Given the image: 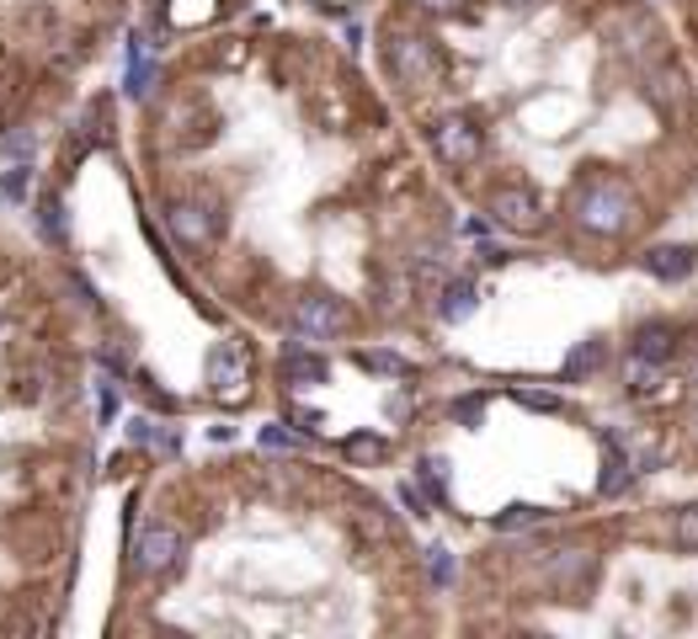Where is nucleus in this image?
<instances>
[{
	"label": "nucleus",
	"instance_id": "obj_16",
	"mask_svg": "<svg viewBox=\"0 0 698 639\" xmlns=\"http://www.w3.org/2000/svg\"><path fill=\"white\" fill-rule=\"evenodd\" d=\"M150 80H155V59L133 43V54H128V91H133V96H144V91H150Z\"/></svg>",
	"mask_w": 698,
	"mask_h": 639
},
{
	"label": "nucleus",
	"instance_id": "obj_5",
	"mask_svg": "<svg viewBox=\"0 0 698 639\" xmlns=\"http://www.w3.org/2000/svg\"><path fill=\"white\" fill-rule=\"evenodd\" d=\"M480 128L469 118H443L438 128H432V150H438V160L443 165H453V171H464V165H475L480 160Z\"/></svg>",
	"mask_w": 698,
	"mask_h": 639
},
{
	"label": "nucleus",
	"instance_id": "obj_9",
	"mask_svg": "<svg viewBox=\"0 0 698 639\" xmlns=\"http://www.w3.org/2000/svg\"><path fill=\"white\" fill-rule=\"evenodd\" d=\"M694 267H698V256L688 251V245H656V251L645 256V272L661 278V282H683Z\"/></svg>",
	"mask_w": 698,
	"mask_h": 639
},
{
	"label": "nucleus",
	"instance_id": "obj_1",
	"mask_svg": "<svg viewBox=\"0 0 698 639\" xmlns=\"http://www.w3.org/2000/svg\"><path fill=\"white\" fill-rule=\"evenodd\" d=\"M566 213H571V224L581 235L618 240L640 224V198H635V187L624 176H614V171H581L571 198H566Z\"/></svg>",
	"mask_w": 698,
	"mask_h": 639
},
{
	"label": "nucleus",
	"instance_id": "obj_3",
	"mask_svg": "<svg viewBox=\"0 0 698 639\" xmlns=\"http://www.w3.org/2000/svg\"><path fill=\"white\" fill-rule=\"evenodd\" d=\"M384 59H389V75L400 80V85H432L438 70H443V54L421 38V33H389Z\"/></svg>",
	"mask_w": 698,
	"mask_h": 639
},
{
	"label": "nucleus",
	"instance_id": "obj_8",
	"mask_svg": "<svg viewBox=\"0 0 698 639\" xmlns=\"http://www.w3.org/2000/svg\"><path fill=\"white\" fill-rule=\"evenodd\" d=\"M182 555V533L176 527H165V522H150L144 533H139V544H133V570L139 576H161L171 570Z\"/></svg>",
	"mask_w": 698,
	"mask_h": 639
},
{
	"label": "nucleus",
	"instance_id": "obj_14",
	"mask_svg": "<svg viewBox=\"0 0 698 639\" xmlns=\"http://www.w3.org/2000/svg\"><path fill=\"white\" fill-rule=\"evenodd\" d=\"M475 304H480V293L469 288V282H449L443 293H438V320H449V325H458V320L475 315Z\"/></svg>",
	"mask_w": 698,
	"mask_h": 639
},
{
	"label": "nucleus",
	"instance_id": "obj_20",
	"mask_svg": "<svg viewBox=\"0 0 698 639\" xmlns=\"http://www.w3.org/2000/svg\"><path fill=\"white\" fill-rule=\"evenodd\" d=\"M427 576H432L438 586H449L453 581V555L449 549H427Z\"/></svg>",
	"mask_w": 698,
	"mask_h": 639
},
{
	"label": "nucleus",
	"instance_id": "obj_27",
	"mask_svg": "<svg viewBox=\"0 0 698 639\" xmlns=\"http://www.w3.org/2000/svg\"><path fill=\"white\" fill-rule=\"evenodd\" d=\"M261 448H278V453H288V448H293V438H288L283 427H267V432H261Z\"/></svg>",
	"mask_w": 698,
	"mask_h": 639
},
{
	"label": "nucleus",
	"instance_id": "obj_7",
	"mask_svg": "<svg viewBox=\"0 0 698 639\" xmlns=\"http://www.w3.org/2000/svg\"><path fill=\"white\" fill-rule=\"evenodd\" d=\"M246 384H251V362H246V352H241V341L208 352V390H213V395L246 399Z\"/></svg>",
	"mask_w": 698,
	"mask_h": 639
},
{
	"label": "nucleus",
	"instance_id": "obj_22",
	"mask_svg": "<svg viewBox=\"0 0 698 639\" xmlns=\"http://www.w3.org/2000/svg\"><path fill=\"white\" fill-rule=\"evenodd\" d=\"M538 518H544L538 507H507V512L496 518V527H534Z\"/></svg>",
	"mask_w": 698,
	"mask_h": 639
},
{
	"label": "nucleus",
	"instance_id": "obj_12",
	"mask_svg": "<svg viewBox=\"0 0 698 639\" xmlns=\"http://www.w3.org/2000/svg\"><path fill=\"white\" fill-rule=\"evenodd\" d=\"M629 479H635V458L624 453V448H608V458H603V475H597V490L603 496H624L629 490Z\"/></svg>",
	"mask_w": 698,
	"mask_h": 639
},
{
	"label": "nucleus",
	"instance_id": "obj_15",
	"mask_svg": "<svg viewBox=\"0 0 698 639\" xmlns=\"http://www.w3.org/2000/svg\"><path fill=\"white\" fill-rule=\"evenodd\" d=\"M341 453H347L352 464H384V458H389V438H379V432H352V438L341 442Z\"/></svg>",
	"mask_w": 698,
	"mask_h": 639
},
{
	"label": "nucleus",
	"instance_id": "obj_4",
	"mask_svg": "<svg viewBox=\"0 0 698 639\" xmlns=\"http://www.w3.org/2000/svg\"><path fill=\"white\" fill-rule=\"evenodd\" d=\"M293 325H299V336H310V341H330V336L347 330V304L330 299V293H304V299L293 304Z\"/></svg>",
	"mask_w": 698,
	"mask_h": 639
},
{
	"label": "nucleus",
	"instance_id": "obj_17",
	"mask_svg": "<svg viewBox=\"0 0 698 639\" xmlns=\"http://www.w3.org/2000/svg\"><path fill=\"white\" fill-rule=\"evenodd\" d=\"M672 538H677V549H688V555H698V501H694V507H683V512H677V522H672Z\"/></svg>",
	"mask_w": 698,
	"mask_h": 639
},
{
	"label": "nucleus",
	"instance_id": "obj_25",
	"mask_svg": "<svg viewBox=\"0 0 698 639\" xmlns=\"http://www.w3.org/2000/svg\"><path fill=\"white\" fill-rule=\"evenodd\" d=\"M43 235L65 240V208L59 202H43Z\"/></svg>",
	"mask_w": 698,
	"mask_h": 639
},
{
	"label": "nucleus",
	"instance_id": "obj_2",
	"mask_svg": "<svg viewBox=\"0 0 698 639\" xmlns=\"http://www.w3.org/2000/svg\"><path fill=\"white\" fill-rule=\"evenodd\" d=\"M486 213H491L496 230L507 235H538L544 230V202L534 187H517V182H501L486 193Z\"/></svg>",
	"mask_w": 698,
	"mask_h": 639
},
{
	"label": "nucleus",
	"instance_id": "obj_28",
	"mask_svg": "<svg viewBox=\"0 0 698 639\" xmlns=\"http://www.w3.org/2000/svg\"><path fill=\"white\" fill-rule=\"evenodd\" d=\"M293 427H299V432H315L321 416H315V410H293Z\"/></svg>",
	"mask_w": 698,
	"mask_h": 639
},
{
	"label": "nucleus",
	"instance_id": "obj_13",
	"mask_svg": "<svg viewBox=\"0 0 698 639\" xmlns=\"http://www.w3.org/2000/svg\"><path fill=\"white\" fill-rule=\"evenodd\" d=\"M283 384H326V358H315V352H304V347H288Z\"/></svg>",
	"mask_w": 698,
	"mask_h": 639
},
{
	"label": "nucleus",
	"instance_id": "obj_6",
	"mask_svg": "<svg viewBox=\"0 0 698 639\" xmlns=\"http://www.w3.org/2000/svg\"><path fill=\"white\" fill-rule=\"evenodd\" d=\"M165 224H171V235L182 240V245H193V251L213 245V235H219V213H213V202H198V198L171 202Z\"/></svg>",
	"mask_w": 698,
	"mask_h": 639
},
{
	"label": "nucleus",
	"instance_id": "obj_26",
	"mask_svg": "<svg viewBox=\"0 0 698 639\" xmlns=\"http://www.w3.org/2000/svg\"><path fill=\"white\" fill-rule=\"evenodd\" d=\"M0 187H5V198H22V193H27V165L5 171V176H0Z\"/></svg>",
	"mask_w": 698,
	"mask_h": 639
},
{
	"label": "nucleus",
	"instance_id": "obj_23",
	"mask_svg": "<svg viewBox=\"0 0 698 639\" xmlns=\"http://www.w3.org/2000/svg\"><path fill=\"white\" fill-rule=\"evenodd\" d=\"M453 416H458L464 427H480V416H486V399H480V395L458 399V405H453Z\"/></svg>",
	"mask_w": 698,
	"mask_h": 639
},
{
	"label": "nucleus",
	"instance_id": "obj_24",
	"mask_svg": "<svg viewBox=\"0 0 698 639\" xmlns=\"http://www.w3.org/2000/svg\"><path fill=\"white\" fill-rule=\"evenodd\" d=\"M416 11H432V16H458V11H469V0H411Z\"/></svg>",
	"mask_w": 698,
	"mask_h": 639
},
{
	"label": "nucleus",
	"instance_id": "obj_19",
	"mask_svg": "<svg viewBox=\"0 0 698 639\" xmlns=\"http://www.w3.org/2000/svg\"><path fill=\"white\" fill-rule=\"evenodd\" d=\"M421 485H427L438 501H449V464H443V458H421Z\"/></svg>",
	"mask_w": 698,
	"mask_h": 639
},
{
	"label": "nucleus",
	"instance_id": "obj_21",
	"mask_svg": "<svg viewBox=\"0 0 698 639\" xmlns=\"http://www.w3.org/2000/svg\"><path fill=\"white\" fill-rule=\"evenodd\" d=\"M512 399L517 405H528V410H544V416H555V410H566L555 395H538V390H512Z\"/></svg>",
	"mask_w": 698,
	"mask_h": 639
},
{
	"label": "nucleus",
	"instance_id": "obj_30",
	"mask_svg": "<svg viewBox=\"0 0 698 639\" xmlns=\"http://www.w3.org/2000/svg\"><path fill=\"white\" fill-rule=\"evenodd\" d=\"M507 5H534V0H507Z\"/></svg>",
	"mask_w": 698,
	"mask_h": 639
},
{
	"label": "nucleus",
	"instance_id": "obj_18",
	"mask_svg": "<svg viewBox=\"0 0 698 639\" xmlns=\"http://www.w3.org/2000/svg\"><path fill=\"white\" fill-rule=\"evenodd\" d=\"M358 362H363V368H373V373H389V379H411V373H416L411 362L395 358V352H363Z\"/></svg>",
	"mask_w": 698,
	"mask_h": 639
},
{
	"label": "nucleus",
	"instance_id": "obj_32",
	"mask_svg": "<svg viewBox=\"0 0 698 639\" xmlns=\"http://www.w3.org/2000/svg\"><path fill=\"white\" fill-rule=\"evenodd\" d=\"M694 384H698V379H694Z\"/></svg>",
	"mask_w": 698,
	"mask_h": 639
},
{
	"label": "nucleus",
	"instance_id": "obj_10",
	"mask_svg": "<svg viewBox=\"0 0 698 639\" xmlns=\"http://www.w3.org/2000/svg\"><path fill=\"white\" fill-rule=\"evenodd\" d=\"M603 362H608V341H581L571 358L560 362V379H566V384H581V379H592Z\"/></svg>",
	"mask_w": 698,
	"mask_h": 639
},
{
	"label": "nucleus",
	"instance_id": "obj_31",
	"mask_svg": "<svg viewBox=\"0 0 698 639\" xmlns=\"http://www.w3.org/2000/svg\"><path fill=\"white\" fill-rule=\"evenodd\" d=\"M694 432H698V421H694Z\"/></svg>",
	"mask_w": 698,
	"mask_h": 639
},
{
	"label": "nucleus",
	"instance_id": "obj_29",
	"mask_svg": "<svg viewBox=\"0 0 698 639\" xmlns=\"http://www.w3.org/2000/svg\"><path fill=\"white\" fill-rule=\"evenodd\" d=\"M400 501H406V507H411V518H421V512H427V501H421V496H416L411 485H400Z\"/></svg>",
	"mask_w": 698,
	"mask_h": 639
},
{
	"label": "nucleus",
	"instance_id": "obj_11",
	"mask_svg": "<svg viewBox=\"0 0 698 639\" xmlns=\"http://www.w3.org/2000/svg\"><path fill=\"white\" fill-rule=\"evenodd\" d=\"M672 352H677V330H672V325L656 320V325H640V330H635V358L666 362Z\"/></svg>",
	"mask_w": 698,
	"mask_h": 639
}]
</instances>
